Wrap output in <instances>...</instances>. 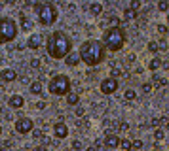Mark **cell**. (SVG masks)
I'll list each match as a JSON object with an SVG mask.
<instances>
[{
    "label": "cell",
    "instance_id": "obj_1",
    "mask_svg": "<svg viewBox=\"0 0 169 151\" xmlns=\"http://www.w3.org/2000/svg\"><path fill=\"white\" fill-rule=\"evenodd\" d=\"M105 45L99 40H88L80 45V61H84L89 66H97L101 61H105Z\"/></svg>",
    "mask_w": 169,
    "mask_h": 151
},
{
    "label": "cell",
    "instance_id": "obj_2",
    "mask_svg": "<svg viewBox=\"0 0 169 151\" xmlns=\"http://www.w3.org/2000/svg\"><path fill=\"white\" fill-rule=\"evenodd\" d=\"M46 47H48V55L52 57V59H65V57L70 55V47H72V44H70L69 36L57 30V32H53L48 38Z\"/></svg>",
    "mask_w": 169,
    "mask_h": 151
},
{
    "label": "cell",
    "instance_id": "obj_3",
    "mask_svg": "<svg viewBox=\"0 0 169 151\" xmlns=\"http://www.w3.org/2000/svg\"><path fill=\"white\" fill-rule=\"evenodd\" d=\"M125 44V34L120 27H110L103 34V45L108 51H120Z\"/></svg>",
    "mask_w": 169,
    "mask_h": 151
},
{
    "label": "cell",
    "instance_id": "obj_4",
    "mask_svg": "<svg viewBox=\"0 0 169 151\" xmlns=\"http://www.w3.org/2000/svg\"><path fill=\"white\" fill-rule=\"evenodd\" d=\"M34 8H36V12H38L40 25L49 27V25H53L55 21H57V9H55L53 4H49V2H46V4H34Z\"/></svg>",
    "mask_w": 169,
    "mask_h": 151
},
{
    "label": "cell",
    "instance_id": "obj_5",
    "mask_svg": "<svg viewBox=\"0 0 169 151\" xmlns=\"http://www.w3.org/2000/svg\"><path fill=\"white\" fill-rule=\"evenodd\" d=\"M17 23L10 17H2L0 19V44H6V42H12L15 36H17Z\"/></svg>",
    "mask_w": 169,
    "mask_h": 151
},
{
    "label": "cell",
    "instance_id": "obj_6",
    "mask_svg": "<svg viewBox=\"0 0 169 151\" xmlns=\"http://www.w3.org/2000/svg\"><path fill=\"white\" fill-rule=\"evenodd\" d=\"M69 89H70V81L66 76H53L52 81L48 85V91L55 96H61V95H69Z\"/></svg>",
    "mask_w": 169,
    "mask_h": 151
},
{
    "label": "cell",
    "instance_id": "obj_7",
    "mask_svg": "<svg viewBox=\"0 0 169 151\" xmlns=\"http://www.w3.org/2000/svg\"><path fill=\"white\" fill-rule=\"evenodd\" d=\"M32 127H34V123L30 121L29 117H21V119H17L15 121V131H17L19 134H27L32 131Z\"/></svg>",
    "mask_w": 169,
    "mask_h": 151
},
{
    "label": "cell",
    "instance_id": "obj_8",
    "mask_svg": "<svg viewBox=\"0 0 169 151\" xmlns=\"http://www.w3.org/2000/svg\"><path fill=\"white\" fill-rule=\"evenodd\" d=\"M114 91H118V80H114V77H106V80H103V83H101V93L112 95Z\"/></svg>",
    "mask_w": 169,
    "mask_h": 151
},
{
    "label": "cell",
    "instance_id": "obj_9",
    "mask_svg": "<svg viewBox=\"0 0 169 151\" xmlns=\"http://www.w3.org/2000/svg\"><path fill=\"white\" fill-rule=\"evenodd\" d=\"M53 132H55V136L57 138H66V134H69V128H66V125L63 123V121H57L53 125Z\"/></svg>",
    "mask_w": 169,
    "mask_h": 151
},
{
    "label": "cell",
    "instance_id": "obj_10",
    "mask_svg": "<svg viewBox=\"0 0 169 151\" xmlns=\"http://www.w3.org/2000/svg\"><path fill=\"white\" fill-rule=\"evenodd\" d=\"M42 42H44L42 34H30V36H29V42H27V47H30V49H38L40 45H42Z\"/></svg>",
    "mask_w": 169,
    "mask_h": 151
},
{
    "label": "cell",
    "instance_id": "obj_11",
    "mask_svg": "<svg viewBox=\"0 0 169 151\" xmlns=\"http://www.w3.org/2000/svg\"><path fill=\"white\" fill-rule=\"evenodd\" d=\"M0 80L2 81H15L17 80V74H15V70H10V68H6V70H2L0 72Z\"/></svg>",
    "mask_w": 169,
    "mask_h": 151
},
{
    "label": "cell",
    "instance_id": "obj_12",
    "mask_svg": "<svg viewBox=\"0 0 169 151\" xmlns=\"http://www.w3.org/2000/svg\"><path fill=\"white\" fill-rule=\"evenodd\" d=\"M23 104H25V100H23V96H21V95H13V96H10V106H12L13 110L21 108Z\"/></svg>",
    "mask_w": 169,
    "mask_h": 151
},
{
    "label": "cell",
    "instance_id": "obj_13",
    "mask_svg": "<svg viewBox=\"0 0 169 151\" xmlns=\"http://www.w3.org/2000/svg\"><path fill=\"white\" fill-rule=\"evenodd\" d=\"M105 145L106 147H118V145H120V138H118L116 134H108V136L105 138Z\"/></svg>",
    "mask_w": 169,
    "mask_h": 151
},
{
    "label": "cell",
    "instance_id": "obj_14",
    "mask_svg": "<svg viewBox=\"0 0 169 151\" xmlns=\"http://www.w3.org/2000/svg\"><path fill=\"white\" fill-rule=\"evenodd\" d=\"M19 21H21V28L23 30H32V21H30L25 13L19 15Z\"/></svg>",
    "mask_w": 169,
    "mask_h": 151
},
{
    "label": "cell",
    "instance_id": "obj_15",
    "mask_svg": "<svg viewBox=\"0 0 169 151\" xmlns=\"http://www.w3.org/2000/svg\"><path fill=\"white\" fill-rule=\"evenodd\" d=\"M66 64H69V66H76V64H78V62H80V55L78 53H70L69 57H66Z\"/></svg>",
    "mask_w": 169,
    "mask_h": 151
},
{
    "label": "cell",
    "instance_id": "obj_16",
    "mask_svg": "<svg viewBox=\"0 0 169 151\" xmlns=\"http://www.w3.org/2000/svg\"><path fill=\"white\" fill-rule=\"evenodd\" d=\"M66 102H69L70 106H76V104L80 102V96H78V93H69V95H66Z\"/></svg>",
    "mask_w": 169,
    "mask_h": 151
},
{
    "label": "cell",
    "instance_id": "obj_17",
    "mask_svg": "<svg viewBox=\"0 0 169 151\" xmlns=\"http://www.w3.org/2000/svg\"><path fill=\"white\" fill-rule=\"evenodd\" d=\"M30 93H32V95H42V83L40 81L30 83Z\"/></svg>",
    "mask_w": 169,
    "mask_h": 151
},
{
    "label": "cell",
    "instance_id": "obj_18",
    "mask_svg": "<svg viewBox=\"0 0 169 151\" xmlns=\"http://www.w3.org/2000/svg\"><path fill=\"white\" fill-rule=\"evenodd\" d=\"M89 12L93 15H99L101 12H103V6H101L99 2H95V4H91V6H89Z\"/></svg>",
    "mask_w": 169,
    "mask_h": 151
},
{
    "label": "cell",
    "instance_id": "obj_19",
    "mask_svg": "<svg viewBox=\"0 0 169 151\" xmlns=\"http://www.w3.org/2000/svg\"><path fill=\"white\" fill-rule=\"evenodd\" d=\"M163 85H167V80H163L160 76H154V85L152 87H163Z\"/></svg>",
    "mask_w": 169,
    "mask_h": 151
},
{
    "label": "cell",
    "instance_id": "obj_20",
    "mask_svg": "<svg viewBox=\"0 0 169 151\" xmlns=\"http://www.w3.org/2000/svg\"><path fill=\"white\" fill-rule=\"evenodd\" d=\"M148 66H150V70H158V68L162 66V59H158V57H156V59H152Z\"/></svg>",
    "mask_w": 169,
    "mask_h": 151
},
{
    "label": "cell",
    "instance_id": "obj_21",
    "mask_svg": "<svg viewBox=\"0 0 169 151\" xmlns=\"http://www.w3.org/2000/svg\"><path fill=\"white\" fill-rule=\"evenodd\" d=\"M158 9L167 12V9H169V2H167V0H160V2H158Z\"/></svg>",
    "mask_w": 169,
    "mask_h": 151
},
{
    "label": "cell",
    "instance_id": "obj_22",
    "mask_svg": "<svg viewBox=\"0 0 169 151\" xmlns=\"http://www.w3.org/2000/svg\"><path fill=\"white\" fill-rule=\"evenodd\" d=\"M141 91L145 93V95H148V93H152V91H154V87H152V83H145V85L141 87Z\"/></svg>",
    "mask_w": 169,
    "mask_h": 151
},
{
    "label": "cell",
    "instance_id": "obj_23",
    "mask_svg": "<svg viewBox=\"0 0 169 151\" xmlns=\"http://www.w3.org/2000/svg\"><path fill=\"white\" fill-rule=\"evenodd\" d=\"M120 145H122V149H124V151H129L131 149V142H129V140H120Z\"/></svg>",
    "mask_w": 169,
    "mask_h": 151
},
{
    "label": "cell",
    "instance_id": "obj_24",
    "mask_svg": "<svg viewBox=\"0 0 169 151\" xmlns=\"http://www.w3.org/2000/svg\"><path fill=\"white\" fill-rule=\"evenodd\" d=\"M133 98H137V93L133 89H127L125 91V100H133Z\"/></svg>",
    "mask_w": 169,
    "mask_h": 151
},
{
    "label": "cell",
    "instance_id": "obj_25",
    "mask_svg": "<svg viewBox=\"0 0 169 151\" xmlns=\"http://www.w3.org/2000/svg\"><path fill=\"white\" fill-rule=\"evenodd\" d=\"M135 12H133V9H129V8H127V9H124V17L125 19H133V17H135Z\"/></svg>",
    "mask_w": 169,
    "mask_h": 151
},
{
    "label": "cell",
    "instance_id": "obj_26",
    "mask_svg": "<svg viewBox=\"0 0 169 151\" xmlns=\"http://www.w3.org/2000/svg\"><path fill=\"white\" fill-rule=\"evenodd\" d=\"M154 138H156V140H163V138H165V132H163L162 128H156V132H154Z\"/></svg>",
    "mask_w": 169,
    "mask_h": 151
},
{
    "label": "cell",
    "instance_id": "obj_27",
    "mask_svg": "<svg viewBox=\"0 0 169 151\" xmlns=\"http://www.w3.org/2000/svg\"><path fill=\"white\" fill-rule=\"evenodd\" d=\"M139 8H141V2H139V0H131V4H129V9H133V12H137Z\"/></svg>",
    "mask_w": 169,
    "mask_h": 151
},
{
    "label": "cell",
    "instance_id": "obj_28",
    "mask_svg": "<svg viewBox=\"0 0 169 151\" xmlns=\"http://www.w3.org/2000/svg\"><path fill=\"white\" fill-rule=\"evenodd\" d=\"M131 147L135 149V151H137V149H142V140H135V142L131 144Z\"/></svg>",
    "mask_w": 169,
    "mask_h": 151
},
{
    "label": "cell",
    "instance_id": "obj_29",
    "mask_svg": "<svg viewBox=\"0 0 169 151\" xmlns=\"http://www.w3.org/2000/svg\"><path fill=\"white\" fill-rule=\"evenodd\" d=\"M148 51H152V53H156V51H158V44H156V42H150V44H148Z\"/></svg>",
    "mask_w": 169,
    "mask_h": 151
},
{
    "label": "cell",
    "instance_id": "obj_30",
    "mask_svg": "<svg viewBox=\"0 0 169 151\" xmlns=\"http://www.w3.org/2000/svg\"><path fill=\"white\" fill-rule=\"evenodd\" d=\"M118 76H124V70H120V68H114V70H112V77L116 80Z\"/></svg>",
    "mask_w": 169,
    "mask_h": 151
},
{
    "label": "cell",
    "instance_id": "obj_31",
    "mask_svg": "<svg viewBox=\"0 0 169 151\" xmlns=\"http://www.w3.org/2000/svg\"><path fill=\"white\" fill-rule=\"evenodd\" d=\"M72 149H76V151L82 149V142H80V140H74V142H72Z\"/></svg>",
    "mask_w": 169,
    "mask_h": 151
},
{
    "label": "cell",
    "instance_id": "obj_32",
    "mask_svg": "<svg viewBox=\"0 0 169 151\" xmlns=\"http://www.w3.org/2000/svg\"><path fill=\"white\" fill-rule=\"evenodd\" d=\"M30 66H32V68H40V61L38 59H30Z\"/></svg>",
    "mask_w": 169,
    "mask_h": 151
},
{
    "label": "cell",
    "instance_id": "obj_33",
    "mask_svg": "<svg viewBox=\"0 0 169 151\" xmlns=\"http://www.w3.org/2000/svg\"><path fill=\"white\" fill-rule=\"evenodd\" d=\"M110 25L112 27H118L120 25V17H110Z\"/></svg>",
    "mask_w": 169,
    "mask_h": 151
},
{
    "label": "cell",
    "instance_id": "obj_34",
    "mask_svg": "<svg viewBox=\"0 0 169 151\" xmlns=\"http://www.w3.org/2000/svg\"><path fill=\"white\" fill-rule=\"evenodd\" d=\"M158 32L165 34V32H167V27H165V25H158Z\"/></svg>",
    "mask_w": 169,
    "mask_h": 151
},
{
    "label": "cell",
    "instance_id": "obj_35",
    "mask_svg": "<svg viewBox=\"0 0 169 151\" xmlns=\"http://www.w3.org/2000/svg\"><path fill=\"white\" fill-rule=\"evenodd\" d=\"M32 151H48V147H46V145H38V147H34Z\"/></svg>",
    "mask_w": 169,
    "mask_h": 151
},
{
    "label": "cell",
    "instance_id": "obj_36",
    "mask_svg": "<svg viewBox=\"0 0 169 151\" xmlns=\"http://www.w3.org/2000/svg\"><path fill=\"white\" fill-rule=\"evenodd\" d=\"M46 106H48V104H46V102H38V104H36V108H38V110H44Z\"/></svg>",
    "mask_w": 169,
    "mask_h": 151
},
{
    "label": "cell",
    "instance_id": "obj_37",
    "mask_svg": "<svg viewBox=\"0 0 169 151\" xmlns=\"http://www.w3.org/2000/svg\"><path fill=\"white\" fill-rule=\"evenodd\" d=\"M160 123H163V125H167V127H169V117H162Z\"/></svg>",
    "mask_w": 169,
    "mask_h": 151
},
{
    "label": "cell",
    "instance_id": "obj_38",
    "mask_svg": "<svg viewBox=\"0 0 169 151\" xmlns=\"http://www.w3.org/2000/svg\"><path fill=\"white\" fill-rule=\"evenodd\" d=\"M150 125H152V127H158V125H160V119H152Z\"/></svg>",
    "mask_w": 169,
    "mask_h": 151
},
{
    "label": "cell",
    "instance_id": "obj_39",
    "mask_svg": "<svg viewBox=\"0 0 169 151\" xmlns=\"http://www.w3.org/2000/svg\"><path fill=\"white\" fill-rule=\"evenodd\" d=\"M88 151H97V147H95V145H91V147H88Z\"/></svg>",
    "mask_w": 169,
    "mask_h": 151
},
{
    "label": "cell",
    "instance_id": "obj_40",
    "mask_svg": "<svg viewBox=\"0 0 169 151\" xmlns=\"http://www.w3.org/2000/svg\"><path fill=\"white\" fill-rule=\"evenodd\" d=\"M0 134H2V127H0Z\"/></svg>",
    "mask_w": 169,
    "mask_h": 151
}]
</instances>
